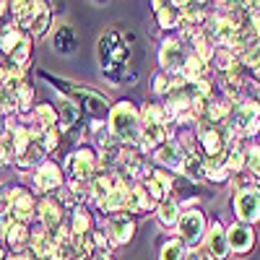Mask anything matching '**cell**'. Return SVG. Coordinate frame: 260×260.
Instances as JSON below:
<instances>
[{
    "instance_id": "15",
    "label": "cell",
    "mask_w": 260,
    "mask_h": 260,
    "mask_svg": "<svg viewBox=\"0 0 260 260\" xmlns=\"http://www.w3.org/2000/svg\"><path fill=\"white\" fill-rule=\"evenodd\" d=\"M3 234H6V242H8L13 250H24L26 242L31 240L29 232H26V224L13 221V216H6V219H3Z\"/></svg>"
},
{
    "instance_id": "18",
    "label": "cell",
    "mask_w": 260,
    "mask_h": 260,
    "mask_svg": "<svg viewBox=\"0 0 260 260\" xmlns=\"http://www.w3.org/2000/svg\"><path fill=\"white\" fill-rule=\"evenodd\" d=\"M37 187L39 190H55V187H60V182H62V175H60V169H57V164H52V161H42L39 164V169H37Z\"/></svg>"
},
{
    "instance_id": "42",
    "label": "cell",
    "mask_w": 260,
    "mask_h": 260,
    "mask_svg": "<svg viewBox=\"0 0 260 260\" xmlns=\"http://www.w3.org/2000/svg\"><path fill=\"white\" fill-rule=\"evenodd\" d=\"M257 78H260V68H257Z\"/></svg>"
},
{
    "instance_id": "12",
    "label": "cell",
    "mask_w": 260,
    "mask_h": 260,
    "mask_svg": "<svg viewBox=\"0 0 260 260\" xmlns=\"http://www.w3.org/2000/svg\"><path fill=\"white\" fill-rule=\"evenodd\" d=\"M226 242H229V250L237 252V255H247L255 245V237L250 232L247 224H234L229 232H226Z\"/></svg>"
},
{
    "instance_id": "29",
    "label": "cell",
    "mask_w": 260,
    "mask_h": 260,
    "mask_svg": "<svg viewBox=\"0 0 260 260\" xmlns=\"http://www.w3.org/2000/svg\"><path fill=\"white\" fill-rule=\"evenodd\" d=\"M37 120H39L42 130L55 127V122H57V112H55V107H52V104H39V107H37Z\"/></svg>"
},
{
    "instance_id": "19",
    "label": "cell",
    "mask_w": 260,
    "mask_h": 260,
    "mask_svg": "<svg viewBox=\"0 0 260 260\" xmlns=\"http://www.w3.org/2000/svg\"><path fill=\"white\" fill-rule=\"evenodd\" d=\"M154 13L159 18L161 29H172V26L182 24V11L177 3H154Z\"/></svg>"
},
{
    "instance_id": "20",
    "label": "cell",
    "mask_w": 260,
    "mask_h": 260,
    "mask_svg": "<svg viewBox=\"0 0 260 260\" xmlns=\"http://www.w3.org/2000/svg\"><path fill=\"white\" fill-rule=\"evenodd\" d=\"M52 47H55L60 55H73V52H76V47H78L73 26H68V24L60 26V29H57V34H55V39H52Z\"/></svg>"
},
{
    "instance_id": "38",
    "label": "cell",
    "mask_w": 260,
    "mask_h": 260,
    "mask_svg": "<svg viewBox=\"0 0 260 260\" xmlns=\"http://www.w3.org/2000/svg\"><path fill=\"white\" fill-rule=\"evenodd\" d=\"M94 260H112L110 252H94Z\"/></svg>"
},
{
    "instance_id": "14",
    "label": "cell",
    "mask_w": 260,
    "mask_h": 260,
    "mask_svg": "<svg viewBox=\"0 0 260 260\" xmlns=\"http://www.w3.org/2000/svg\"><path fill=\"white\" fill-rule=\"evenodd\" d=\"M31 213H34L31 195L24 192V190H13V195H11V211L6 216H13V221H18V224H26L31 219Z\"/></svg>"
},
{
    "instance_id": "8",
    "label": "cell",
    "mask_w": 260,
    "mask_h": 260,
    "mask_svg": "<svg viewBox=\"0 0 260 260\" xmlns=\"http://www.w3.org/2000/svg\"><path fill=\"white\" fill-rule=\"evenodd\" d=\"M68 169L73 182H91L96 175V154L91 148H78L68 159Z\"/></svg>"
},
{
    "instance_id": "5",
    "label": "cell",
    "mask_w": 260,
    "mask_h": 260,
    "mask_svg": "<svg viewBox=\"0 0 260 260\" xmlns=\"http://www.w3.org/2000/svg\"><path fill=\"white\" fill-rule=\"evenodd\" d=\"M260 127V104L255 102H242L234 107L229 115V130L234 136H252Z\"/></svg>"
},
{
    "instance_id": "1",
    "label": "cell",
    "mask_w": 260,
    "mask_h": 260,
    "mask_svg": "<svg viewBox=\"0 0 260 260\" xmlns=\"http://www.w3.org/2000/svg\"><path fill=\"white\" fill-rule=\"evenodd\" d=\"M127 42H133V34L122 37L117 29L104 31V37L99 39V60L107 78H120V71H125V65L130 60V47Z\"/></svg>"
},
{
    "instance_id": "24",
    "label": "cell",
    "mask_w": 260,
    "mask_h": 260,
    "mask_svg": "<svg viewBox=\"0 0 260 260\" xmlns=\"http://www.w3.org/2000/svg\"><path fill=\"white\" fill-rule=\"evenodd\" d=\"M203 73H206V62H201L195 55H190L182 65V78L195 83V81H203Z\"/></svg>"
},
{
    "instance_id": "17",
    "label": "cell",
    "mask_w": 260,
    "mask_h": 260,
    "mask_svg": "<svg viewBox=\"0 0 260 260\" xmlns=\"http://www.w3.org/2000/svg\"><path fill=\"white\" fill-rule=\"evenodd\" d=\"M154 156L167 169H182V161H185V154H182V148L177 143H161Z\"/></svg>"
},
{
    "instance_id": "22",
    "label": "cell",
    "mask_w": 260,
    "mask_h": 260,
    "mask_svg": "<svg viewBox=\"0 0 260 260\" xmlns=\"http://www.w3.org/2000/svg\"><path fill=\"white\" fill-rule=\"evenodd\" d=\"M39 8H42V3H11V11L16 16V24L24 26V29H29L34 24Z\"/></svg>"
},
{
    "instance_id": "36",
    "label": "cell",
    "mask_w": 260,
    "mask_h": 260,
    "mask_svg": "<svg viewBox=\"0 0 260 260\" xmlns=\"http://www.w3.org/2000/svg\"><path fill=\"white\" fill-rule=\"evenodd\" d=\"M182 260H211L208 255H201V252H187Z\"/></svg>"
},
{
    "instance_id": "27",
    "label": "cell",
    "mask_w": 260,
    "mask_h": 260,
    "mask_svg": "<svg viewBox=\"0 0 260 260\" xmlns=\"http://www.w3.org/2000/svg\"><path fill=\"white\" fill-rule=\"evenodd\" d=\"M89 226H91V219H89V213H86L83 208H76V213H73V224H71V237L76 240V237H83V234H89Z\"/></svg>"
},
{
    "instance_id": "40",
    "label": "cell",
    "mask_w": 260,
    "mask_h": 260,
    "mask_svg": "<svg viewBox=\"0 0 260 260\" xmlns=\"http://www.w3.org/2000/svg\"><path fill=\"white\" fill-rule=\"evenodd\" d=\"M0 257H3V247H0Z\"/></svg>"
},
{
    "instance_id": "4",
    "label": "cell",
    "mask_w": 260,
    "mask_h": 260,
    "mask_svg": "<svg viewBox=\"0 0 260 260\" xmlns=\"http://www.w3.org/2000/svg\"><path fill=\"white\" fill-rule=\"evenodd\" d=\"M167 112L159 104H148L141 117V148H159L164 143V127H167Z\"/></svg>"
},
{
    "instance_id": "25",
    "label": "cell",
    "mask_w": 260,
    "mask_h": 260,
    "mask_svg": "<svg viewBox=\"0 0 260 260\" xmlns=\"http://www.w3.org/2000/svg\"><path fill=\"white\" fill-rule=\"evenodd\" d=\"M245 169L250 172V177L255 180V185L260 187V148L257 146H250L245 151Z\"/></svg>"
},
{
    "instance_id": "28",
    "label": "cell",
    "mask_w": 260,
    "mask_h": 260,
    "mask_svg": "<svg viewBox=\"0 0 260 260\" xmlns=\"http://www.w3.org/2000/svg\"><path fill=\"white\" fill-rule=\"evenodd\" d=\"M50 29V8L42 3V8H39V13H37V18H34V24L29 26V31L34 34V37H42Z\"/></svg>"
},
{
    "instance_id": "23",
    "label": "cell",
    "mask_w": 260,
    "mask_h": 260,
    "mask_svg": "<svg viewBox=\"0 0 260 260\" xmlns=\"http://www.w3.org/2000/svg\"><path fill=\"white\" fill-rule=\"evenodd\" d=\"M180 221V203L175 198H167L159 206V224L161 226H175Z\"/></svg>"
},
{
    "instance_id": "10",
    "label": "cell",
    "mask_w": 260,
    "mask_h": 260,
    "mask_svg": "<svg viewBox=\"0 0 260 260\" xmlns=\"http://www.w3.org/2000/svg\"><path fill=\"white\" fill-rule=\"evenodd\" d=\"M185 50L177 39H167L164 45H161V52H159V62H161V68L164 73H172V71H182V65H185Z\"/></svg>"
},
{
    "instance_id": "2",
    "label": "cell",
    "mask_w": 260,
    "mask_h": 260,
    "mask_svg": "<svg viewBox=\"0 0 260 260\" xmlns=\"http://www.w3.org/2000/svg\"><path fill=\"white\" fill-rule=\"evenodd\" d=\"M110 133L125 143H141V115L130 102H117L110 110Z\"/></svg>"
},
{
    "instance_id": "9",
    "label": "cell",
    "mask_w": 260,
    "mask_h": 260,
    "mask_svg": "<svg viewBox=\"0 0 260 260\" xmlns=\"http://www.w3.org/2000/svg\"><path fill=\"white\" fill-rule=\"evenodd\" d=\"M172 175H167V172H148L146 175V180H143V190L148 192V198H151V203H164L169 195L167 192H172Z\"/></svg>"
},
{
    "instance_id": "30",
    "label": "cell",
    "mask_w": 260,
    "mask_h": 260,
    "mask_svg": "<svg viewBox=\"0 0 260 260\" xmlns=\"http://www.w3.org/2000/svg\"><path fill=\"white\" fill-rule=\"evenodd\" d=\"M182 240H169L161 247V260H182Z\"/></svg>"
},
{
    "instance_id": "35",
    "label": "cell",
    "mask_w": 260,
    "mask_h": 260,
    "mask_svg": "<svg viewBox=\"0 0 260 260\" xmlns=\"http://www.w3.org/2000/svg\"><path fill=\"white\" fill-rule=\"evenodd\" d=\"M13 154V143H6V141H0V164H6Z\"/></svg>"
},
{
    "instance_id": "11",
    "label": "cell",
    "mask_w": 260,
    "mask_h": 260,
    "mask_svg": "<svg viewBox=\"0 0 260 260\" xmlns=\"http://www.w3.org/2000/svg\"><path fill=\"white\" fill-rule=\"evenodd\" d=\"M136 232V224L130 216H122V213H115L110 221H107V237L115 242V245H125L130 242V237Z\"/></svg>"
},
{
    "instance_id": "31",
    "label": "cell",
    "mask_w": 260,
    "mask_h": 260,
    "mask_svg": "<svg viewBox=\"0 0 260 260\" xmlns=\"http://www.w3.org/2000/svg\"><path fill=\"white\" fill-rule=\"evenodd\" d=\"M242 62L250 65V68H260V45L255 42V45H250L247 50H242Z\"/></svg>"
},
{
    "instance_id": "21",
    "label": "cell",
    "mask_w": 260,
    "mask_h": 260,
    "mask_svg": "<svg viewBox=\"0 0 260 260\" xmlns=\"http://www.w3.org/2000/svg\"><path fill=\"white\" fill-rule=\"evenodd\" d=\"M151 206V198H148V192L143 190V185H136V187H130L127 192V203H125V211L130 213H146Z\"/></svg>"
},
{
    "instance_id": "32",
    "label": "cell",
    "mask_w": 260,
    "mask_h": 260,
    "mask_svg": "<svg viewBox=\"0 0 260 260\" xmlns=\"http://www.w3.org/2000/svg\"><path fill=\"white\" fill-rule=\"evenodd\" d=\"M60 115H62V122H65V125H76V120H78V107H76L73 102H62Z\"/></svg>"
},
{
    "instance_id": "41",
    "label": "cell",
    "mask_w": 260,
    "mask_h": 260,
    "mask_svg": "<svg viewBox=\"0 0 260 260\" xmlns=\"http://www.w3.org/2000/svg\"><path fill=\"white\" fill-rule=\"evenodd\" d=\"M0 130H3V120H0Z\"/></svg>"
},
{
    "instance_id": "39",
    "label": "cell",
    "mask_w": 260,
    "mask_h": 260,
    "mask_svg": "<svg viewBox=\"0 0 260 260\" xmlns=\"http://www.w3.org/2000/svg\"><path fill=\"white\" fill-rule=\"evenodd\" d=\"M6 11H8V6H6V3H0V16H3Z\"/></svg>"
},
{
    "instance_id": "7",
    "label": "cell",
    "mask_w": 260,
    "mask_h": 260,
    "mask_svg": "<svg viewBox=\"0 0 260 260\" xmlns=\"http://www.w3.org/2000/svg\"><path fill=\"white\" fill-rule=\"evenodd\" d=\"M203 229H206V221H203V213L198 208H187L185 213H180L177 232H180L185 245H190V247L198 245L203 240Z\"/></svg>"
},
{
    "instance_id": "3",
    "label": "cell",
    "mask_w": 260,
    "mask_h": 260,
    "mask_svg": "<svg viewBox=\"0 0 260 260\" xmlns=\"http://www.w3.org/2000/svg\"><path fill=\"white\" fill-rule=\"evenodd\" d=\"M42 76H45L50 83H55L62 94H73V96L81 102V110H86L94 120L110 117V102H107L102 94L86 89V86H78V83H65V81H60V78H55V76H47V73H42Z\"/></svg>"
},
{
    "instance_id": "6",
    "label": "cell",
    "mask_w": 260,
    "mask_h": 260,
    "mask_svg": "<svg viewBox=\"0 0 260 260\" xmlns=\"http://www.w3.org/2000/svg\"><path fill=\"white\" fill-rule=\"evenodd\" d=\"M234 211L240 216L242 224L260 221V190L255 187H242L234 195Z\"/></svg>"
},
{
    "instance_id": "13",
    "label": "cell",
    "mask_w": 260,
    "mask_h": 260,
    "mask_svg": "<svg viewBox=\"0 0 260 260\" xmlns=\"http://www.w3.org/2000/svg\"><path fill=\"white\" fill-rule=\"evenodd\" d=\"M208 257L211 260H226L229 257V242H226V232L219 221L211 224V232H208Z\"/></svg>"
},
{
    "instance_id": "34",
    "label": "cell",
    "mask_w": 260,
    "mask_h": 260,
    "mask_svg": "<svg viewBox=\"0 0 260 260\" xmlns=\"http://www.w3.org/2000/svg\"><path fill=\"white\" fill-rule=\"evenodd\" d=\"M167 89H169V76H167V73H159V76L154 78V91H156V94H164Z\"/></svg>"
},
{
    "instance_id": "33",
    "label": "cell",
    "mask_w": 260,
    "mask_h": 260,
    "mask_svg": "<svg viewBox=\"0 0 260 260\" xmlns=\"http://www.w3.org/2000/svg\"><path fill=\"white\" fill-rule=\"evenodd\" d=\"M31 86L29 83H21V89H18V107H26L29 102H31Z\"/></svg>"
},
{
    "instance_id": "37",
    "label": "cell",
    "mask_w": 260,
    "mask_h": 260,
    "mask_svg": "<svg viewBox=\"0 0 260 260\" xmlns=\"http://www.w3.org/2000/svg\"><path fill=\"white\" fill-rule=\"evenodd\" d=\"M16 260H39V257H37V255H34L31 250H29V252H24V255H18Z\"/></svg>"
},
{
    "instance_id": "16",
    "label": "cell",
    "mask_w": 260,
    "mask_h": 260,
    "mask_svg": "<svg viewBox=\"0 0 260 260\" xmlns=\"http://www.w3.org/2000/svg\"><path fill=\"white\" fill-rule=\"evenodd\" d=\"M39 216H42V221H45L47 232H57L62 226V208L55 198H45L39 203Z\"/></svg>"
},
{
    "instance_id": "26",
    "label": "cell",
    "mask_w": 260,
    "mask_h": 260,
    "mask_svg": "<svg viewBox=\"0 0 260 260\" xmlns=\"http://www.w3.org/2000/svg\"><path fill=\"white\" fill-rule=\"evenodd\" d=\"M182 172L190 177V180H203L206 177V164L198 159V156H192V154H187L185 156V161H182Z\"/></svg>"
}]
</instances>
